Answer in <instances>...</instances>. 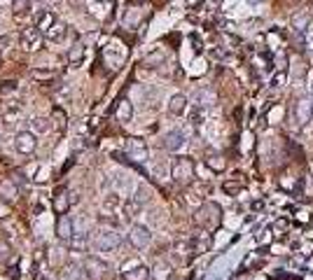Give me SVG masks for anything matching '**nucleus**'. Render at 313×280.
<instances>
[{"label": "nucleus", "instance_id": "nucleus-1", "mask_svg": "<svg viewBox=\"0 0 313 280\" xmlns=\"http://www.w3.org/2000/svg\"><path fill=\"white\" fill-rule=\"evenodd\" d=\"M122 243H124L122 233L117 231V226L112 224H103L94 236V247L98 252H115Z\"/></svg>", "mask_w": 313, "mask_h": 280}, {"label": "nucleus", "instance_id": "nucleus-2", "mask_svg": "<svg viewBox=\"0 0 313 280\" xmlns=\"http://www.w3.org/2000/svg\"><path fill=\"white\" fill-rule=\"evenodd\" d=\"M194 222H197L201 229L211 231V229H218L222 224V208L213 201H206V203L199 205L197 215H194Z\"/></svg>", "mask_w": 313, "mask_h": 280}, {"label": "nucleus", "instance_id": "nucleus-3", "mask_svg": "<svg viewBox=\"0 0 313 280\" xmlns=\"http://www.w3.org/2000/svg\"><path fill=\"white\" fill-rule=\"evenodd\" d=\"M171 178L180 187L190 185L192 180L197 178V166H194V161H192L190 157H178L176 161H173V166H171Z\"/></svg>", "mask_w": 313, "mask_h": 280}, {"label": "nucleus", "instance_id": "nucleus-4", "mask_svg": "<svg viewBox=\"0 0 313 280\" xmlns=\"http://www.w3.org/2000/svg\"><path fill=\"white\" fill-rule=\"evenodd\" d=\"M84 275L89 280H105L110 275V264L108 261H103L101 257H96V254H89L84 257Z\"/></svg>", "mask_w": 313, "mask_h": 280}, {"label": "nucleus", "instance_id": "nucleus-5", "mask_svg": "<svg viewBox=\"0 0 313 280\" xmlns=\"http://www.w3.org/2000/svg\"><path fill=\"white\" fill-rule=\"evenodd\" d=\"M126 240L133 250H145V247L152 243V231L145 224H131L129 233H126Z\"/></svg>", "mask_w": 313, "mask_h": 280}, {"label": "nucleus", "instance_id": "nucleus-6", "mask_svg": "<svg viewBox=\"0 0 313 280\" xmlns=\"http://www.w3.org/2000/svg\"><path fill=\"white\" fill-rule=\"evenodd\" d=\"M35 147H38V138H35L33 131H19L17 136H14V150L19 152V154H33Z\"/></svg>", "mask_w": 313, "mask_h": 280}, {"label": "nucleus", "instance_id": "nucleus-7", "mask_svg": "<svg viewBox=\"0 0 313 280\" xmlns=\"http://www.w3.org/2000/svg\"><path fill=\"white\" fill-rule=\"evenodd\" d=\"M126 157L133 159V164H145L150 152H147V145L140 138H129L126 140Z\"/></svg>", "mask_w": 313, "mask_h": 280}, {"label": "nucleus", "instance_id": "nucleus-8", "mask_svg": "<svg viewBox=\"0 0 313 280\" xmlns=\"http://www.w3.org/2000/svg\"><path fill=\"white\" fill-rule=\"evenodd\" d=\"M42 40H45V35H42V31H38V26L21 31V47L26 52H38L42 47Z\"/></svg>", "mask_w": 313, "mask_h": 280}, {"label": "nucleus", "instance_id": "nucleus-9", "mask_svg": "<svg viewBox=\"0 0 313 280\" xmlns=\"http://www.w3.org/2000/svg\"><path fill=\"white\" fill-rule=\"evenodd\" d=\"M311 117H313L311 96H301L299 101L294 103V119H297V124H299V126H304V124L311 122Z\"/></svg>", "mask_w": 313, "mask_h": 280}, {"label": "nucleus", "instance_id": "nucleus-10", "mask_svg": "<svg viewBox=\"0 0 313 280\" xmlns=\"http://www.w3.org/2000/svg\"><path fill=\"white\" fill-rule=\"evenodd\" d=\"M150 268L140 264V261H133L131 266H126L122 271V280H150Z\"/></svg>", "mask_w": 313, "mask_h": 280}, {"label": "nucleus", "instance_id": "nucleus-11", "mask_svg": "<svg viewBox=\"0 0 313 280\" xmlns=\"http://www.w3.org/2000/svg\"><path fill=\"white\" fill-rule=\"evenodd\" d=\"M185 133L180 129H173V131H169L166 136H164V147L169 152H178V150H183L185 147Z\"/></svg>", "mask_w": 313, "mask_h": 280}, {"label": "nucleus", "instance_id": "nucleus-12", "mask_svg": "<svg viewBox=\"0 0 313 280\" xmlns=\"http://www.w3.org/2000/svg\"><path fill=\"white\" fill-rule=\"evenodd\" d=\"M19 198V185L14 180H3L0 182V201L3 203H14Z\"/></svg>", "mask_w": 313, "mask_h": 280}, {"label": "nucleus", "instance_id": "nucleus-13", "mask_svg": "<svg viewBox=\"0 0 313 280\" xmlns=\"http://www.w3.org/2000/svg\"><path fill=\"white\" fill-rule=\"evenodd\" d=\"M192 250H194V254H206L208 250H211V233H206V231H197L194 236H192Z\"/></svg>", "mask_w": 313, "mask_h": 280}, {"label": "nucleus", "instance_id": "nucleus-14", "mask_svg": "<svg viewBox=\"0 0 313 280\" xmlns=\"http://www.w3.org/2000/svg\"><path fill=\"white\" fill-rule=\"evenodd\" d=\"M185 110H187V96L185 94H173L169 98V115L173 117H180L185 115Z\"/></svg>", "mask_w": 313, "mask_h": 280}, {"label": "nucleus", "instance_id": "nucleus-15", "mask_svg": "<svg viewBox=\"0 0 313 280\" xmlns=\"http://www.w3.org/2000/svg\"><path fill=\"white\" fill-rule=\"evenodd\" d=\"M54 24H56V14L52 12V10H42V12L38 14V19H35V26H38V31H42V35L47 33Z\"/></svg>", "mask_w": 313, "mask_h": 280}, {"label": "nucleus", "instance_id": "nucleus-16", "mask_svg": "<svg viewBox=\"0 0 313 280\" xmlns=\"http://www.w3.org/2000/svg\"><path fill=\"white\" fill-rule=\"evenodd\" d=\"M66 245H68L70 252H84L87 245H89V236H87V233H77L75 231L68 240H66Z\"/></svg>", "mask_w": 313, "mask_h": 280}, {"label": "nucleus", "instance_id": "nucleus-17", "mask_svg": "<svg viewBox=\"0 0 313 280\" xmlns=\"http://www.w3.org/2000/svg\"><path fill=\"white\" fill-rule=\"evenodd\" d=\"M173 254H176L180 261H190L194 257V250H192V240H178L173 245Z\"/></svg>", "mask_w": 313, "mask_h": 280}, {"label": "nucleus", "instance_id": "nucleus-18", "mask_svg": "<svg viewBox=\"0 0 313 280\" xmlns=\"http://www.w3.org/2000/svg\"><path fill=\"white\" fill-rule=\"evenodd\" d=\"M131 117H133V105H131L129 98H119L117 101V119L122 124L131 122Z\"/></svg>", "mask_w": 313, "mask_h": 280}, {"label": "nucleus", "instance_id": "nucleus-19", "mask_svg": "<svg viewBox=\"0 0 313 280\" xmlns=\"http://www.w3.org/2000/svg\"><path fill=\"white\" fill-rule=\"evenodd\" d=\"M56 233H59V238L61 240H68L73 236V219L68 217V212L66 215H59V226H56Z\"/></svg>", "mask_w": 313, "mask_h": 280}, {"label": "nucleus", "instance_id": "nucleus-20", "mask_svg": "<svg viewBox=\"0 0 313 280\" xmlns=\"http://www.w3.org/2000/svg\"><path fill=\"white\" fill-rule=\"evenodd\" d=\"M70 194L68 191H56L54 196V212L56 215H66V212L70 210Z\"/></svg>", "mask_w": 313, "mask_h": 280}, {"label": "nucleus", "instance_id": "nucleus-21", "mask_svg": "<svg viewBox=\"0 0 313 280\" xmlns=\"http://www.w3.org/2000/svg\"><path fill=\"white\" fill-rule=\"evenodd\" d=\"M215 101H218V96H215L213 89H199L197 91V105L199 108H211V105H215Z\"/></svg>", "mask_w": 313, "mask_h": 280}, {"label": "nucleus", "instance_id": "nucleus-22", "mask_svg": "<svg viewBox=\"0 0 313 280\" xmlns=\"http://www.w3.org/2000/svg\"><path fill=\"white\" fill-rule=\"evenodd\" d=\"M290 24H292V28L297 31V33H304V31L311 26V12H299V14H294Z\"/></svg>", "mask_w": 313, "mask_h": 280}, {"label": "nucleus", "instance_id": "nucleus-23", "mask_svg": "<svg viewBox=\"0 0 313 280\" xmlns=\"http://www.w3.org/2000/svg\"><path fill=\"white\" fill-rule=\"evenodd\" d=\"M122 201L117 194H108V196L103 198V210L110 212V215H119V208H122Z\"/></svg>", "mask_w": 313, "mask_h": 280}, {"label": "nucleus", "instance_id": "nucleus-24", "mask_svg": "<svg viewBox=\"0 0 313 280\" xmlns=\"http://www.w3.org/2000/svg\"><path fill=\"white\" fill-rule=\"evenodd\" d=\"M45 38H47V40H52V42H61L63 38H66V24L56 19L54 26H52L47 33H45Z\"/></svg>", "mask_w": 313, "mask_h": 280}, {"label": "nucleus", "instance_id": "nucleus-25", "mask_svg": "<svg viewBox=\"0 0 313 280\" xmlns=\"http://www.w3.org/2000/svg\"><path fill=\"white\" fill-rule=\"evenodd\" d=\"M140 210H143V205L138 203V201H133V198H129V201L122 205V215H124V219H126V222H131V219L136 217Z\"/></svg>", "mask_w": 313, "mask_h": 280}, {"label": "nucleus", "instance_id": "nucleus-26", "mask_svg": "<svg viewBox=\"0 0 313 280\" xmlns=\"http://www.w3.org/2000/svg\"><path fill=\"white\" fill-rule=\"evenodd\" d=\"M206 166H208L211 171H215V173H222L227 164H225V159L220 157V154H208V157H206Z\"/></svg>", "mask_w": 313, "mask_h": 280}, {"label": "nucleus", "instance_id": "nucleus-27", "mask_svg": "<svg viewBox=\"0 0 313 280\" xmlns=\"http://www.w3.org/2000/svg\"><path fill=\"white\" fill-rule=\"evenodd\" d=\"M31 131H33L35 136H38V133H47L49 119H45V117H33V119H31Z\"/></svg>", "mask_w": 313, "mask_h": 280}, {"label": "nucleus", "instance_id": "nucleus-28", "mask_svg": "<svg viewBox=\"0 0 313 280\" xmlns=\"http://www.w3.org/2000/svg\"><path fill=\"white\" fill-rule=\"evenodd\" d=\"M82 59H84V47H82V45H73V47L68 49V63L70 66H77Z\"/></svg>", "mask_w": 313, "mask_h": 280}, {"label": "nucleus", "instance_id": "nucleus-29", "mask_svg": "<svg viewBox=\"0 0 313 280\" xmlns=\"http://www.w3.org/2000/svg\"><path fill=\"white\" fill-rule=\"evenodd\" d=\"M133 201H138L140 205H145L147 201H150V189L145 185H138L136 187V194H133Z\"/></svg>", "mask_w": 313, "mask_h": 280}, {"label": "nucleus", "instance_id": "nucleus-30", "mask_svg": "<svg viewBox=\"0 0 313 280\" xmlns=\"http://www.w3.org/2000/svg\"><path fill=\"white\" fill-rule=\"evenodd\" d=\"M156 275H159V280H171L173 278V271H171L169 264H156Z\"/></svg>", "mask_w": 313, "mask_h": 280}, {"label": "nucleus", "instance_id": "nucleus-31", "mask_svg": "<svg viewBox=\"0 0 313 280\" xmlns=\"http://www.w3.org/2000/svg\"><path fill=\"white\" fill-rule=\"evenodd\" d=\"M31 10V0H14L12 3V12L14 14H24Z\"/></svg>", "mask_w": 313, "mask_h": 280}, {"label": "nucleus", "instance_id": "nucleus-32", "mask_svg": "<svg viewBox=\"0 0 313 280\" xmlns=\"http://www.w3.org/2000/svg\"><path fill=\"white\" fill-rule=\"evenodd\" d=\"M14 91H17V82H14V80H10V82H0V96L14 94Z\"/></svg>", "mask_w": 313, "mask_h": 280}, {"label": "nucleus", "instance_id": "nucleus-33", "mask_svg": "<svg viewBox=\"0 0 313 280\" xmlns=\"http://www.w3.org/2000/svg\"><path fill=\"white\" fill-rule=\"evenodd\" d=\"M12 257V247H10V243H5V240H0V259L7 261Z\"/></svg>", "mask_w": 313, "mask_h": 280}, {"label": "nucleus", "instance_id": "nucleus-34", "mask_svg": "<svg viewBox=\"0 0 313 280\" xmlns=\"http://www.w3.org/2000/svg\"><path fill=\"white\" fill-rule=\"evenodd\" d=\"M285 73H276V75L271 77V87L273 89H280V87H283V84H285Z\"/></svg>", "mask_w": 313, "mask_h": 280}, {"label": "nucleus", "instance_id": "nucleus-35", "mask_svg": "<svg viewBox=\"0 0 313 280\" xmlns=\"http://www.w3.org/2000/svg\"><path fill=\"white\" fill-rule=\"evenodd\" d=\"M35 80H54V73L52 70H33Z\"/></svg>", "mask_w": 313, "mask_h": 280}, {"label": "nucleus", "instance_id": "nucleus-36", "mask_svg": "<svg viewBox=\"0 0 313 280\" xmlns=\"http://www.w3.org/2000/svg\"><path fill=\"white\" fill-rule=\"evenodd\" d=\"M304 45H306L308 52H313V28L311 26L304 31Z\"/></svg>", "mask_w": 313, "mask_h": 280}, {"label": "nucleus", "instance_id": "nucleus-37", "mask_svg": "<svg viewBox=\"0 0 313 280\" xmlns=\"http://www.w3.org/2000/svg\"><path fill=\"white\" fill-rule=\"evenodd\" d=\"M222 189H225L229 196H236L238 191H241V185H234V182H225V185H222Z\"/></svg>", "mask_w": 313, "mask_h": 280}, {"label": "nucleus", "instance_id": "nucleus-38", "mask_svg": "<svg viewBox=\"0 0 313 280\" xmlns=\"http://www.w3.org/2000/svg\"><path fill=\"white\" fill-rule=\"evenodd\" d=\"M192 124H194V126H199V124H201V112H194V115H192Z\"/></svg>", "mask_w": 313, "mask_h": 280}, {"label": "nucleus", "instance_id": "nucleus-39", "mask_svg": "<svg viewBox=\"0 0 313 280\" xmlns=\"http://www.w3.org/2000/svg\"><path fill=\"white\" fill-rule=\"evenodd\" d=\"M5 47H10V38L3 35V38H0V49H5Z\"/></svg>", "mask_w": 313, "mask_h": 280}, {"label": "nucleus", "instance_id": "nucleus-40", "mask_svg": "<svg viewBox=\"0 0 313 280\" xmlns=\"http://www.w3.org/2000/svg\"><path fill=\"white\" fill-rule=\"evenodd\" d=\"M250 3H262V0H250Z\"/></svg>", "mask_w": 313, "mask_h": 280}, {"label": "nucleus", "instance_id": "nucleus-41", "mask_svg": "<svg viewBox=\"0 0 313 280\" xmlns=\"http://www.w3.org/2000/svg\"><path fill=\"white\" fill-rule=\"evenodd\" d=\"M311 98H313V84H311Z\"/></svg>", "mask_w": 313, "mask_h": 280}]
</instances>
